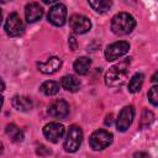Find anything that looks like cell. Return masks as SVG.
<instances>
[{"label":"cell","mask_w":158,"mask_h":158,"mask_svg":"<svg viewBox=\"0 0 158 158\" xmlns=\"http://www.w3.org/2000/svg\"><path fill=\"white\" fill-rule=\"evenodd\" d=\"M148 99L151 101V104L153 106H157L158 105V86L157 85H153L149 91H148Z\"/></svg>","instance_id":"7402d4cb"},{"label":"cell","mask_w":158,"mask_h":158,"mask_svg":"<svg viewBox=\"0 0 158 158\" xmlns=\"http://www.w3.org/2000/svg\"><path fill=\"white\" fill-rule=\"evenodd\" d=\"M25 16L28 23H33L42 19L43 16V9L37 2H30L25 7Z\"/></svg>","instance_id":"4fadbf2b"},{"label":"cell","mask_w":158,"mask_h":158,"mask_svg":"<svg viewBox=\"0 0 158 158\" xmlns=\"http://www.w3.org/2000/svg\"><path fill=\"white\" fill-rule=\"evenodd\" d=\"M64 131H65L64 126L62 123H59V122H49V123H47L43 127V135H44V137L49 142H53V143L59 142V139L64 135Z\"/></svg>","instance_id":"30bf717a"},{"label":"cell","mask_w":158,"mask_h":158,"mask_svg":"<svg viewBox=\"0 0 158 158\" xmlns=\"http://www.w3.org/2000/svg\"><path fill=\"white\" fill-rule=\"evenodd\" d=\"M136 20L127 12H118L111 19V31L117 36H125L133 31Z\"/></svg>","instance_id":"7a4b0ae2"},{"label":"cell","mask_w":158,"mask_h":158,"mask_svg":"<svg viewBox=\"0 0 158 158\" xmlns=\"http://www.w3.org/2000/svg\"><path fill=\"white\" fill-rule=\"evenodd\" d=\"M48 21L54 26H63L67 21V7L63 4L53 5L48 11Z\"/></svg>","instance_id":"9c48e42d"},{"label":"cell","mask_w":158,"mask_h":158,"mask_svg":"<svg viewBox=\"0 0 158 158\" xmlns=\"http://www.w3.org/2000/svg\"><path fill=\"white\" fill-rule=\"evenodd\" d=\"M153 118H154L153 112L152 111H148V110H144L143 114H142V118H141V126L142 127L149 126L153 122Z\"/></svg>","instance_id":"44dd1931"},{"label":"cell","mask_w":158,"mask_h":158,"mask_svg":"<svg viewBox=\"0 0 158 158\" xmlns=\"http://www.w3.org/2000/svg\"><path fill=\"white\" fill-rule=\"evenodd\" d=\"M11 104H12V107L16 109L17 111H21V112H27L32 109L33 104H32V100L27 96H23V95H16L12 98L11 100Z\"/></svg>","instance_id":"5bb4252c"},{"label":"cell","mask_w":158,"mask_h":158,"mask_svg":"<svg viewBox=\"0 0 158 158\" xmlns=\"http://www.w3.org/2000/svg\"><path fill=\"white\" fill-rule=\"evenodd\" d=\"M4 89H5V84H4V81H2V79L0 78V93H1V91H2Z\"/></svg>","instance_id":"d4e9b609"},{"label":"cell","mask_w":158,"mask_h":158,"mask_svg":"<svg viewBox=\"0 0 158 158\" xmlns=\"http://www.w3.org/2000/svg\"><path fill=\"white\" fill-rule=\"evenodd\" d=\"M62 67V59L58 57H51L47 62H38L37 68L43 74H54Z\"/></svg>","instance_id":"7c38bea8"},{"label":"cell","mask_w":158,"mask_h":158,"mask_svg":"<svg viewBox=\"0 0 158 158\" xmlns=\"http://www.w3.org/2000/svg\"><path fill=\"white\" fill-rule=\"evenodd\" d=\"M143 80H144V75L142 73H136L128 83V91L131 93H138L143 85Z\"/></svg>","instance_id":"ffe728a7"},{"label":"cell","mask_w":158,"mask_h":158,"mask_svg":"<svg viewBox=\"0 0 158 158\" xmlns=\"http://www.w3.org/2000/svg\"><path fill=\"white\" fill-rule=\"evenodd\" d=\"M1 153H2V143L0 142V154H1Z\"/></svg>","instance_id":"4dcf8cb0"},{"label":"cell","mask_w":158,"mask_h":158,"mask_svg":"<svg viewBox=\"0 0 158 158\" xmlns=\"http://www.w3.org/2000/svg\"><path fill=\"white\" fill-rule=\"evenodd\" d=\"M156 78H157V73H154V75L152 77V81H153V83H156V81H157V79H156Z\"/></svg>","instance_id":"4316f807"},{"label":"cell","mask_w":158,"mask_h":158,"mask_svg":"<svg viewBox=\"0 0 158 158\" xmlns=\"http://www.w3.org/2000/svg\"><path fill=\"white\" fill-rule=\"evenodd\" d=\"M130 49V43L126 41H118L115 43H111L105 49V58L107 60H115L125 56Z\"/></svg>","instance_id":"8992f818"},{"label":"cell","mask_w":158,"mask_h":158,"mask_svg":"<svg viewBox=\"0 0 158 158\" xmlns=\"http://www.w3.org/2000/svg\"><path fill=\"white\" fill-rule=\"evenodd\" d=\"M69 44H70L72 51H75V49H77V40H75V37H74L73 35L69 36Z\"/></svg>","instance_id":"603a6c76"},{"label":"cell","mask_w":158,"mask_h":158,"mask_svg":"<svg viewBox=\"0 0 158 158\" xmlns=\"http://www.w3.org/2000/svg\"><path fill=\"white\" fill-rule=\"evenodd\" d=\"M2 102H4V100H2V96L0 95V110H1V106H2Z\"/></svg>","instance_id":"f1b7e54d"},{"label":"cell","mask_w":158,"mask_h":158,"mask_svg":"<svg viewBox=\"0 0 158 158\" xmlns=\"http://www.w3.org/2000/svg\"><path fill=\"white\" fill-rule=\"evenodd\" d=\"M40 91L47 96L56 95L59 91V84L57 81H53V80H47V81L42 83V85L40 86Z\"/></svg>","instance_id":"ac0fdd59"},{"label":"cell","mask_w":158,"mask_h":158,"mask_svg":"<svg viewBox=\"0 0 158 158\" xmlns=\"http://www.w3.org/2000/svg\"><path fill=\"white\" fill-rule=\"evenodd\" d=\"M5 132H6V135L11 138V141L12 142H21L22 139H23V133H22V131L16 126V125H14V123H9L7 126H6V128H5Z\"/></svg>","instance_id":"d6986e66"},{"label":"cell","mask_w":158,"mask_h":158,"mask_svg":"<svg viewBox=\"0 0 158 158\" xmlns=\"http://www.w3.org/2000/svg\"><path fill=\"white\" fill-rule=\"evenodd\" d=\"M88 2L90 4L91 9L95 10L99 14H105L110 10L112 2L111 0H88Z\"/></svg>","instance_id":"e0dca14e"},{"label":"cell","mask_w":158,"mask_h":158,"mask_svg":"<svg viewBox=\"0 0 158 158\" xmlns=\"http://www.w3.org/2000/svg\"><path fill=\"white\" fill-rule=\"evenodd\" d=\"M133 118H135V107H133L132 105L125 106V107L120 111L118 117H117V120H116L117 131H120V132L127 131V128L131 126Z\"/></svg>","instance_id":"52a82bcc"},{"label":"cell","mask_w":158,"mask_h":158,"mask_svg":"<svg viewBox=\"0 0 158 158\" xmlns=\"http://www.w3.org/2000/svg\"><path fill=\"white\" fill-rule=\"evenodd\" d=\"M112 142V135L105 130H96L89 137V144L94 151H101Z\"/></svg>","instance_id":"277c9868"},{"label":"cell","mask_w":158,"mask_h":158,"mask_svg":"<svg viewBox=\"0 0 158 158\" xmlns=\"http://www.w3.org/2000/svg\"><path fill=\"white\" fill-rule=\"evenodd\" d=\"M83 141V131L79 126L72 125L68 130L67 138L64 141V151L69 153H74L79 149Z\"/></svg>","instance_id":"3957f363"},{"label":"cell","mask_w":158,"mask_h":158,"mask_svg":"<svg viewBox=\"0 0 158 158\" xmlns=\"http://www.w3.org/2000/svg\"><path fill=\"white\" fill-rule=\"evenodd\" d=\"M111 117H112V115H107L106 116V120H105V125H111Z\"/></svg>","instance_id":"cb8c5ba5"},{"label":"cell","mask_w":158,"mask_h":158,"mask_svg":"<svg viewBox=\"0 0 158 158\" xmlns=\"http://www.w3.org/2000/svg\"><path fill=\"white\" fill-rule=\"evenodd\" d=\"M1 20H2V15H1V11H0V25H1Z\"/></svg>","instance_id":"1f68e13d"},{"label":"cell","mask_w":158,"mask_h":158,"mask_svg":"<svg viewBox=\"0 0 158 158\" xmlns=\"http://www.w3.org/2000/svg\"><path fill=\"white\" fill-rule=\"evenodd\" d=\"M130 65H131V58H126L118 63H116L115 65H112L111 68H109V70L105 73V83L109 86H118L121 85L130 70Z\"/></svg>","instance_id":"6da1fadb"},{"label":"cell","mask_w":158,"mask_h":158,"mask_svg":"<svg viewBox=\"0 0 158 158\" xmlns=\"http://www.w3.org/2000/svg\"><path fill=\"white\" fill-rule=\"evenodd\" d=\"M137 156H144V157H147L148 154H147V153H136V154H135V157H137Z\"/></svg>","instance_id":"83f0119b"},{"label":"cell","mask_w":158,"mask_h":158,"mask_svg":"<svg viewBox=\"0 0 158 158\" xmlns=\"http://www.w3.org/2000/svg\"><path fill=\"white\" fill-rule=\"evenodd\" d=\"M9 1H11V0H0V4H6Z\"/></svg>","instance_id":"f546056e"},{"label":"cell","mask_w":158,"mask_h":158,"mask_svg":"<svg viewBox=\"0 0 158 158\" xmlns=\"http://www.w3.org/2000/svg\"><path fill=\"white\" fill-rule=\"evenodd\" d=\"M48 114L57 120H64L69 115V104L63 99H57L49 104Z\"/></svg>","instance_id":"ba28073f"},{"label":"cell","mask_w":158,"mask_h":158,"mask_svg":"<svg viewBox=\"0 0 158 158\" xmlns=\"http://www.w3.org/2000/svg\"><path fill=\"white\" fill-rule=\"evenodd\" d=\"M43 2H46V4H52V2H54V1H57V0H42Z\"/></svg>","instance_id":"484cf974"},{"label":"cell","mask_w":158,"mask_h":158,"mask_svg":"<svg viewBox=\"0 0 158 158\" xmlns=\"http://www.w3.org/2000/svg\"><path fill=\"white\" fill-rule=\"evenodd\" d=\"M25 26L23 22L21 20V17L19 16V14L12 12L9 15L6 22H5V31L10 37H17L23 33Z\"/></svg>","instance_id":"5b68a950"},{"label":"cell","mask_w":158,"mask_h":158,"mask_svg":"<svg viewBox=\"0 0 158 158\" xmlns=\"http://www.w3.org/2000/svg\"><path fill=\"white\" fill-rule=\"evenodd\" d=\"M69 26L75 33L83 35L91 28V22L84 15H73L69 19Z\"/></svg>","instance_id":"8fae6325"},{"label":"cell","mask_w":158,"mask_h":158,"mask_svg":"<svg viewBox=\"0 0 158 158\" xmlns=\"http://www.w3.org/2000/svg\"><path fill=\"white\" fill-rule=\"evenodd\" d=\"M60 85L63 86V89H65L67 91L70 93H75L79 90L80 88V81L77 77L74 75H64L60 80Z\"/></svg>","instance_id":"9a60e30c"},{"label":"cell","mask_w":158,"mask_h":158,"mask_svg":"<svg viewBox=\"0 0 158 158\" xmlns=\"http://www.w3.org/2000/svg\"><path fill=\"white\" fill-rule=\"evenodd\" d=\"M90 65H91V60L86 57H79L73 63V68H74L75 73H78L79 75H85L88 73Z\"/></svg>","instance_id":"2e32d148"}]
</instances>
